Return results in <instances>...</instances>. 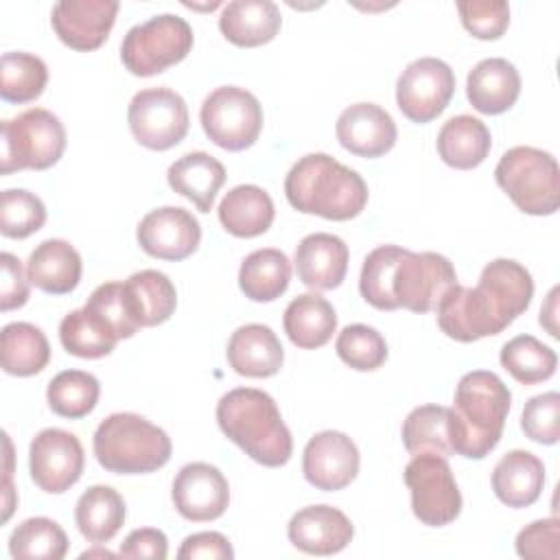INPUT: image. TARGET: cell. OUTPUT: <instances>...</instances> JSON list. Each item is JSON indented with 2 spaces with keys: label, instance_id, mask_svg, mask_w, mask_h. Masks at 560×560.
<instances>
[{
  "label": "cell",
  "instance_id": "obj_47",
  "mask_svg": "<svg viewBox=\"0 0 560 560\" xmlns=\"http://www.w3.org/2000/svg\"><path fill=\"white\" fill-rule=\"evenodd\" d=\"M516 553L527 560L560 558V521L556 516L529 523L516 534Z\"/></svg>",
  "mask_w": 560,
  "mask_h": 560
},
{
  "label": "cell",
  "instance_id": "obj_9",
  "mask_svg": "<svg viewBox=\"0 0 560 560\" xmlns=\"http://www.w3.org/2000/svg\"><path fill=\"white\" fill-rule=\"evenodd\" d=\"M206 136L225 151L249 149L262 129V107L245 88L221 85L212 90L199 109Z\"/></svg>",
  "mask_w": 560,
  "mask_h": 560
},
{
  "label": "cell",
  "instance_id": "obj_7",
  "mask_svg": "<svg viewBox=\"0 0 560 560\" xmlns=\"http://www.w3.org/2000/svg\"><path fill=\"white\" fill-rule=\"evenodd\" d=\"M0 173L44 171L59 162L66 149V129L61 120L44 109L31 107L0 125Z\"/></svg>",
  "mask_w": 560,
  "mask_h": 560
},
{
  "label": "cell",
  "instance_id": "obj_3",
  "mask_svg": "<svg viewBox=\"0 0 560 560\" xmlns=\"http://www.w3.org/2000/svg\"><path fill=\"white\" fill-rule=\"evenodd\" d=\"M217 422L223 435L254 462L278 468L291 459V431L267 392L256 387L230 389L217 402Z\"/></svg>",
  "mask_w": 560,
  "mask_h": 560
},
{
  "label": "cell",
  "instance_id": "obj_38",
  "mask_svg": "<svg viewBox=\"0 0 560 560\" xmlns=\"http://www.w3.org/2000/svg\"><path fill=\"white\" fill-rule=\"evenodd\" d=\"M101 396V385L94 374L83 370H63L50 378L46 389L48 407L70 420L88 416Z\"/></svg>",
  "mask_w": 560,
  "mask_h": 560
},
{
  "label": "cell",
  "instance_id": "obj_2",
  "mask_svg": "<svg viewBox=\"0 0 560 560\" xmlns=\"http://www.w3.org/2000/svg\"><path fill=\"white\" fill-rule=\"evenodd\" d=\"M512 394L488 370H472L457 383L448 407V440L453 453L466 459H483L501 440Z\"/></svg>",
  "mask_w": 560,
  "mask_h": 560
},
{
  "label": "cell",
  "instance_id": "obj_37",
  "mask_svg": "<svg viewBox=\"0 0 560 560\" xmlns=\"http://www.w3.org/2000/svg\"><path fill=\"white\" fill-rule=\"evenodd\" d=\"M48 83V68L31 52H4L0 59V96L7 103H31L42 96Z\"/></svg>",
  "mask_w": 560,
  "mask_h": 560
},
{
  "label": "cell",
  "instance_id": "obj_10",
  "mask_svg": "<svg viewBox=\"0 0 560 560\" xmlns=\"http://www.w3.org/2000/svg\"><path fill=\"white\" fill-rule=\"evenodd\" d=\"M405 483L411 492L416 518L429 527H444L462 512V492L446 457L435 453L413 455L405 466Z\"/></svg>",
  "mask_w": 560,
  "mask_h": 560
},
{
  "label": "cell",
  "instance_id": "obj_49",
  "mask_svg": "<svg viewBox=\"0 0 560 560\" xmlns=\"http://www.w3.org/2000/svg\"><path fill=\"white\" fill-rule=\"evenodd\" d=\"M179 560H197V558H208V560H230L234 558V549L230 540L219 534V532H199L188 538H184L179 551Z\"/></svg>",
  "mask_w": 560,
  "mask_h": 560
},
{
  "label": "cell",
  "instance_id": "obj_43",
  "mask_svg": "<svg viewBox=\"0 0 560 560\" xmlns=\"http://www.w3.org/2000/svg\"><path fill=\"white\" fill-rule=\"evenodd\" d=\"M46 221L44 201L24 188H9L0 195V232L9 238H26Z\"/></svg>",
  "mask_w": 560,
  "mask_h": 560
},
{
  "label": "cell",
  "instance_id": "obj_17",
  "mask_svg": "<svg viewBox=\"0 0 560 560\" xmlns=\"http://www.w3.org/2000/svg\"><path fill=\"white\" fill-rule=\"evenodd\" d=\"M173 505L192 523L219 518L230 503V486L223 472L206 462H192L179 468L173 479Z\"/></svg>",
  "mask_w": 560,
  "mask_h": 560
},
{
  "label": "cell",
  "instance_id": "obj_34",
  "mask_svg": "<svg viewBox=\"0 0 560 560\" xmlns=\"http://www.w3.org/2000/svg\"><path fill=\"white\" fill-rule=\"evenodd\" d=\"M125 289L140 328L160 326L175 313L177 291L162 271H136L125 280Z\"/></svg>",
  "mask_w": 560,
  "mask_h": 560
},
{
  "label": "cell",
  "instance_id": "obj_6",
  "mask_svg": "<svg viewBox=\"0 0 560 560\" xmlns=\"http://www.w3.org/2000/svg\"><path fill=\"white\" fill-rule=\"evenodd\" d=\"M494 179L525 214L547 217L560 206V168L549 151L536 147L508 149L494 168Z\"/></svg>",
  "mask_w": 560,
  "mask_h": 560
},
{
  "label": "cell",
  "instance_id": "obj_26",
  "mask_svg": "<svg viewBox=\"0 0 560 560\" xmlns=\"http://www.w3.org/2000/svg\"><path fill=\"white\" fill-rule=\"evenodd\" d=\"M545 486V466L529 451L505 453L492 470V490L508 508H527L538 501Z\"/></svg>",
  "mask_w": 560,
  "mask_h": 560
},
{
  "label": "cell",
  "instance_id": "obj_51",
  "mask_svg": "<svg viewBox=\"0 0 560 560\" xmlns=\"http://www.w3.org/2000/svg\"><path fill=\"white\" fill-rule=\"evenodd\" d=\"M556 302H558V289H551L547 304L540 308V326H545L549 330L551 337H560L558 335V326H556Z\"/></svg>",
  "mask_w": 560,
  "mask_h": 560
},
{
  "label": "cell",
  "instance_id": "obj_1",
  "mask_svg": "<svg viewBox=\"0 0 560 560\" xmlns=\"http://www.w3.org/2000/svg\"><path fill=\"white\" fill-rule=\"evenodd\" d=\"M534 295L529 271L510 258L488 262L477 287L455 284L440 300L438 326L455 341L470 343L505 330L527 311Z\"/></svg>",
  "mask_w": 560,
  "mask_h": 560
},
{
  "label": "cell",
  "instance_id": "obj_42",
  "mask_svg": "<svg viewBox=\"0 0 560 560\" xmlns=\"http://www.w3.org/2000/svg\"><path fill=\"white\" fill-rule=\"evenodd\" d=\"M339 359L359 372L378 370L387 361V343L383 335L368 324L346 326L335 341Z\"/></svg>",
  "mask_w": 560,
  "mask_h": 560
},
{
  "label": "cell",
  "instance_id": "obj_32",
  "mask_svg": "<svg viewBox=\"0 0 560 560\" xmlns=\"http://www.w3.org/2000/svg\"><path fill=\"white\" fill-rule=\"evenodd\" d=\"M291 280V262L276 247L256 249L245 256L238 269V287L252 302L278 300Z\"/></svg>",
  "mask_w": 560,
  "mask_h": 560
},
{
  "label": "cell",
  "instance_id": "obj_31",
  "mask_svg": "<svg viewBox=\"0 0 560 560\" xmlns=\"http://www.w3.org/2000/svg\"><path fill=\"white\" fill-rule=\"evenodd\" d=\"M74 521L85 540L103 545L122 527L125 501L112 486H92L79 497Z\"/></svg>",
  "mask_w": 560,
  "mask_h": 560
},
{
  "label": "cell",
  "instance_id": "obj_30",
  "mask_svg": "<svg viewBox=\"0 0 560 560\" xmlns=\"http://www.w3.org/2000/svg\"><path fill=\"white\" fill-rule=\"evenodd\" d=\"M438 153L444 164L468 171L479 166L492 147L488 127L468 114L448 118L438 133Z\"/></svg>",
  "mask_w": 560,
  "mask_h": 560
},
{
  "label": "cell",
  "instance_id": "obj_39",
  "mask_svg": "<svg viewBox=\"0 0 560 560\" xmlns=\"http://www.w3.org/2000/svg\"><path fill=\"white\" fill-rule=\"evenodd\" d=\"M9 553L20 560H61L68 553V536L52 518H26L11 532Z\"/></svg>",
  "mask_w": 560,
  "mask_h": 560
},
{
  "label": "cell",
  "instance_id": "obj_18",
  "mask_svg": "<svg viewBox=\"0 0 560 560\" xmlns=\"http://www.w3.org/2000/svg\"><path fill=\"white\" fill-rule=\"evenodd\" d=\"M116 13V0H59L52 7L50 24L68 48L90 52L105 44Z\"/></svg>",
  "mask_w": 560,
  "mask_h": 560
},
{
  "label": "cell",
  "instance_id": "obj_33",
  "mask_svg": "<svg viewBox=\"0 0 560 560\" xmlns=\"http://www.w3.org/2000/svg\"><path fill=\"white\" fill-rule=\"evenodd\" d=\"M50 361V346L42 328L28 322H11L0 332V363L11 376L39 374Z\"/></svg>",
  "mask_w": 560,
  "mask_h": 560
},
{
  "label": "cell",
  "instance_id": "obj_4",
  "mask_svg": "<svg viewBox=\"0 0 560 560\" xmlns=\"http://www.w3.org/2000/svg\"><path fill=\"white\" fill-rule=\"evenodd\" d=\"M284 195L298 212L317 214L328 221H348L363 212L368 184L357 171L328 153H308L287 173Z\"/></svg>",
  "mask_w": 560,
  "mask_h": 560
},
{
  "label": "cell",
  "instance_id": "obj_35",
  "mask_svg": "<svg viewBox=\"0 0 560 560\" xmlns=\"http://www.w3.org/2000/svg\"><path fill=\"white\" fill-rule=\"evenodd\" d=\"M59 341L68 354L79 359L107 357L116 346V335L88 306L70 311L59 324Z\"/></svg>",
  "mask_w": 560,
  "mask_h": 560
},
{
  "label": "cell",
  "instance_id": "obj_44",
  "mask_svg": "<svg viewBox=\"0 0 560 560\" xmlns=\"http://www.w3.org/2000/svg\"><path fill=\"white\" fill-rule=\"evenodd\" d=\"M85 306L96 313L109 330L116 335V339H129L138 332L140 324L133 315L125 282H105L92 291Z\"/></svg>",
  "mask_w": 560,
  "mask_h": 560
},
{
  "label": "cell",
  "instance_id": "obj_45",
  "mask_svg": "<svg viewBox=\"0 0 560 560\" xmlns=\"http://www.w3.org/2000/svg\"><path fill=\"white\" fill-rule=\"evenodd\" d=\"M523 433L538 444H556L560 440V394L545 392L529 398L521 413Z\"/></svg>",
  "mask_w": 560,
  "mask_h": 560
},
{
  "label": "cell",
  "instance_id": "obj_21",
  "mask_svg": "<svg viewBox=\"0 0 560 560\" xmlns=\"http://www.w3.org/2000/svg\"><path fill=\"white\" fill-rule=\"evenodd\" d=\"M348 245L328 232H315L300 241L295 247L298 280L315 291L337 289L348 271Z\"/></svg>",
  "mask_w": 560,
  "mask_h": 560
},
{
  "label": "cell",
  "instance_id": "obj_13",
  "mask_svg": "<svg viewBox=\"0 0 560 560\" xmlns=\"http://www.w3.org/2000/svg\"><path fill=\"white\" fill-rule=\"evenodd\" d=\"M455 92V74L451 66L438 57H420L411 61L396 81L398 109L411 122H431L451 103Z\"/></svg>",
  "mask_w": 560,
  "mask_h": 560
},
{
  "label": "cell",
  "instance_id": "obj_52",
  "mask_svg": "<svg viewBox=\"0 0 560 560\" xmlns=\"http://www.w3.org/2000/svg\"><path fill=\"white\" fill-rule=\"evenodd\" d=\"M92 556H101V558H114V553H112V551H107V549H90V551H83V553H81V558H92Z\"/></svg>",
  "mask_w": 560,
  "mask_h": 560
},
{
  "label": "cell",
  "instance_id": "obj_8",
  "mask_svg": "<svg viewBox=\"0 0 560 560\" xmlns=\"http://www.w3.org/2000/svg\"><path fill=\"white\" fill-rule=\"evenodd\" d=\"M192 42V28L184 18L160 13L127 31L120 44V59L131 74L153 77L186 59Z\"/></svg>",
  "mask_w": 560,
  "mask_h": 560
},
{
  "label": "cell",
  "instance_id": "obj_50",
  "mask_svg": "<svg viewBox=\"0 0 560 560\" xmlns=\"http://www.w3.org/2000/svg\"><path fill=\"white\" fill-rule=\"evenodd\" d=\"M122 558H149V560H164L168 556V540L162 529L142 527L133 529L118 551Z\"/></svg>",
  "mask_w": 560,
  "mask_h": 560
},
{
  "label": "cell",
  "instance_id": "obj_29",
  "mask_svg": "<svg viewBox=\"0 0 560 560\" xmlns=\"http://www.w3.org/2000/svg\"><path fill=\"white\" fill-rule=\"evenodd\" d=\"M282 326L293 346L315 350L326 346L337 330V313L326 298L302 293L287 304Z\"/></svg>",
  "mask_w": 560,
  "mask_h": 560
},
{
  "label": "cell",
  "instance_id": "obj_22",
  "mask_svg": "<svg viewBox=\"0 0 560 560\" xmlns=\"http://www.w3.org/2000/svg\"><path fill=\"white\" fill-rule=\"evenodd\" d=\"M230 368L247 378H269L280 372L284 350L278 335L265 324H245L228 341Z\"/></svg>",
  "mask_w": 560,
  "mask_h": 560
},
{
  "label": "cell",
  "instance_id": "obj_12",
  "mask_svg": "<svg viewBox=\"0 0 560 560\" xmlns=\"http://www.w3.org/2000/svg\"><path fill=\"white\" fill-rule=\"evenodd\" d=\"M455 284L457 273L446 256L407 249L394 269L392 291L398 306L411 313H429Z\"/></svg>",
  "mask_w": 560,
  "mask_h": 560
},
{
  "label": "cell",
  "instance_id": "obj_16",
  "mask_svg": "<svg viewBox=\"0 0 560 560\" xmlns=\"http://www.w3.org/2000/svg\"><path fill=\"white\" fill-rule=\"evenodd\" d=\"M136 238L144 254L177 262L197 252L201 241V225L188 210L164 206L147 212L140 219Z\"/></svg>",
  "mask_w": 560,
  "mask_h": 560
},
{
  "label": "cell",
  "instance_id": "obj_36",
  "mask_svg": "<svg viewBox=\"0 0 560 560\" xmlns=\"http://www.w3.org/2000/svg\"><path fill=\"white\" fill-rule=\"evenodd\" d=\"M402 444L407 453H435L442 457L453 455L448 440V407L420 405L409 411L402 422Z\"/></svg>",
  "mask_w": 560,
  "mask_h": 560
},
{
  "label": "cell",
  "instance_id": "obj_11",
  "mask_svg": "<svg viewBox=\"0 0 560 560\" xmlns=\"http://www.w3.org/2000/svg\"><path fill=\"white\" fill-rule=\"evenodd\" d=\"M127 120L136 142L151 151H166L188 133L186 101L168 88H149L133 94Z\"/></svg>",
  "mask_w": 560,
  "mask_h": 560
},
{
  "label": "cell",
  "instance_id": "obj_40",
  "mask_svg": "<svg viewBox=\"0 0 560 560\" xmlns=\"http://www.w3.org/2000/svg\"><path fill=\"white\" fill-rule=\"evenodd\" d=\"M501 365L523 385H536L553 376L558 357L556 352L532 335H518L501 348Z\"/></svg>",
  "mask_w": 560,
  "mask_h": 560
},
{
  "label": "cell",
  "instance_id": "obj_15",
  "mask_svg": "<svg viewBox=\"0 0 560 560\" xmlns=\"http://www.w3.org/2000/svg\"><path fill=\"white\" fill-rule=\"evenodd\" d=\"M359 462V448L346 433L319 431L304 446L302 472L317 490L335 492L357 479Z\"/></svg>",
  "mask_w": 560,
  "mask_h": 560
},
{
  "label": "cell",
  "instance_id": "obj_41",
  "mask_svg": "<svg viewBox=\"0 0 560 560\" xmlns=\"http://www.w3.org/2000/svg\"><path fill=\"white\" fill-rule=\"evenodd\" d=\"M405 252L407 249L400 245H378L365 256L361 276H359V291L370 306L378 311L400 308L392 291V280H394V269L405 256Z\"/></svg>",
  "mask_w": 560,
  "mask_h": 560
},
{
  "label": "cell",
  "instance_id": "obj_23",
  "mask_svg": "<svg viewBox=\"0 0 560 560\" xmlns=\"http://www.w3.org/2000/svg\"><path fill=\"white\" fill-rule=\"evenodd\" d=\"M521 94V74L512 61L503 57L481 59L466 79V96L470 105L488 116L508 112Z\"/></svg>",
  "mask_w": 560,
  "mask_h": 560
},
{
  "label": "cell",
  "instance_id": "obj_19",
  "mask_svg": "<svg viewBox=\"0 0 560 560\" xmlns=\"http://www.w3.org/2000/svg\"><path fill=\"white\" fill-rule=\"evenodd\" d=\"M339 144L359 158H381L396 144V122L381 105L354 103L335 125Z\"/></svg>",
  "mask_w": 560,
  "mask_h": 560
},
{
  "label": "cell",
  "instance_id": "obj_20",
  "mask_svg": "<svg viewBox=\"0 0 560 560\" xmlns=\"http://www.w3.org/2000/svg\"><path fill=\"white\" fill-rule=\"evenodd\" d=\"M293 547L311 556H332L346 549L354 536L350 518L332 505H308L295 512L287 525Z\"/></svg>",
  "mask_w": 560,
  "mask_h": 560
},
{
  "label": "cell",
  "instance_id": "obj_5",
  "mask_svg": "<svg viewBox=\"0 0 560 560\" xmlns=\"http://www.w3.org/2000/svg\"><path fill=\"white\" fill-rule=\"evenodd\" d=\"M96 462L116 475H142L160 470L173 453L171 438L138 413H112L94 431Z\"/></svg>",
  "mask_w": 560,
  "mask_h": 560
},
{
  "label": "cell",
  "instance_id": "obj_24",
  "mask_svg": "<svg viewBox=\"0 0 560 560\" xmlns=\"http://www.w3.org/2000/svg\"><path fill=\"white\" fill-rule=\"evenodd\" d=\"M282 26V15L271 0L228 2L219 18V31L228 42L241 48L269 44Z\"/></svg>",
  "mask_w": 560,
  "mask_h": 560
},
{
  "label": "cell",
  "instance_id": "obj_28",
  "mask_svg": "<svg viewBox=\"0 0 560 560\" xmlns=\"http://www.w3.org/2000/svg\"><path fill=\"white\" fill-rule=\"evenodd\" d=\"M217 212L225 232L238 238H254L265 234L276 217L269 192L254 184H241L228 190Z\"/></svg>",
  "mask_w": 560,
  "mask_h": 560
},
{
  "label": "cell",
  "instance_id": "obj_46",
  "mask_svg": "<svg viewBox=\"0 0 560 560\" xmlns=\"http://www.w3.org/2000/svg\"><path fill=\"white\" fill-rule=\"evenodd\" d=\"M462 26L477 39H499L510 24V7L503 0H459Z\"/></svg>",
  "mask_w": 560,
  "mask_h": 560
},
{
  "label": "cell",
  "instance_id": "obj_27",
  "mask_svg": "<svg viewBox=\"0 0 560 560\" xmlns=\"http://www.w3.org/2000/svg\"><path fill=\"white\" fill-rule=\"evenodd\" d=\"M168 186L192 201L199 212H210L219 188L225 184L223 164L206 151H190L166 171Z\"/></svg>",
  "mask_w": 560,
  "mask_h": 560
},
{
  "label": "cell",
  "instance_id": "obj_25",
  "mask_svg": "<svg viewBox=\"0 0 560 560\" xmlns=\"http://www.w3.org/2000/svg\"><path fill=\"white\" fill-rule=\"evenodd\" d=\"M81 271L83 265L79 252L61 238L42 241L26 260V276L31 284L52 295L74 291L81 280Z\"/></svg>",
  "mask_w": 560,
  "mask_h": 560
},
{
  "label": "cell",
  "instance_id": "obj_48",
  "mask_svg": "<svg viewBox=\"0 0 560 560\" xmlns=\"http://www.w3.org/2000/svg\"><path fill=\"white\" fill-rule=\"evenodd\" d=\"M2 265V280H0V311H13L28 302L31 289H28V276L22 269V262L18 256L2 252L0 254Z\"/></svg>",
  "mask_w": 560,
  "mask_h": 560
},
{
  "label": "cell",
  "instance_id": "obj_14",
  "mask_svg": "<svg viewBox=\"0 0 560 560\" xmlns=\"http://www.w3.org/2000/svg\"><path fill=\"white\" fill-rule=\"evenodd\" d=\"M85 455L79 438L63 429L39 431L28 448V470L35 486L48 494L70 490L83 472Z\"/></svg>",
  "mask_w": 560,
  "mask_h": 560
}]
</instances>
